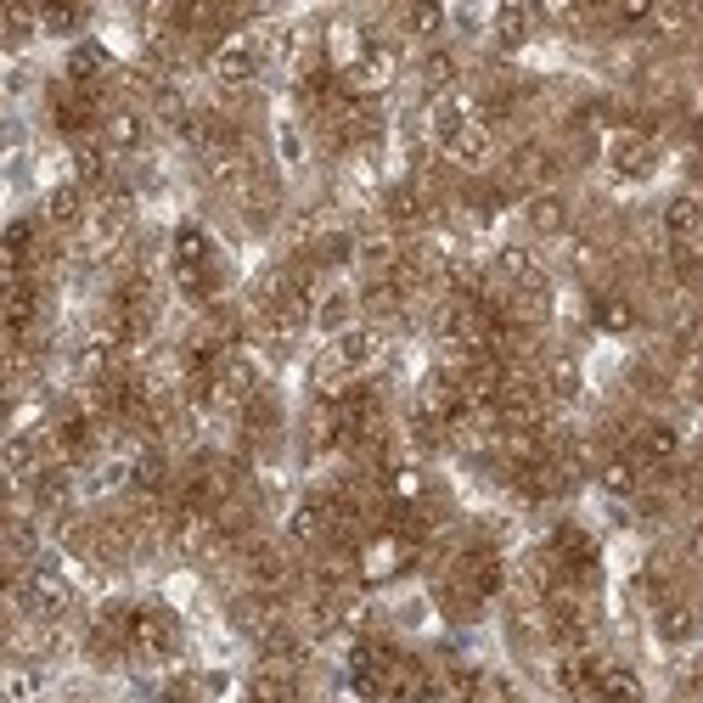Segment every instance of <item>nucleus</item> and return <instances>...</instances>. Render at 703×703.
<instances>
[{
  "mask_svg": "<svg viewBox=\"0 0 703 703\" xmlns=\"http://www.w3.org/2000/svg\"><path fill=\"white\" fill-rule=\"evenodd\" d=\"M411 552H417V541L411 535H400V529H389V535H377L371 546H360V557H355V568H360V580H395V574L411 563Z\"/></svg>",
  "mask_w": 703,
  "mask_h": 703,
  "instance_id": "obj_1",
  "label": "nucleus"
},
{
  "mask_svg": "<svg viewBox=\"0 0 703 703\" xmlns=\"http://www.w3.org/2000/svg\"><path fill=\"white\" fill-rule=\"evenodd\" d=\"M209 69H214L220 85H248L253 74H260V40H248V34L220 40L214 56H209Z\"/></svg>",
  "mask_w": 703,
  "mask_h": 703,
  "instance_id": "obj_2",
  "label": "nucleus"
},
{
  "mask_svg": "<svg viewBox=\"0 0 703 703\" xmlns=\"http://www.w3.org/2000/svg\"><path fill=\"white\" fill-rule=\"evenodd\" d=\"M175 642H180V630L164 608H130V648L136 653L164 659V653H175Z\"/></svg>",
  "mask_w": 703,
  "mask_h": 703,
  "instance_id": "obj_3",
  "label": "nucleus"
},
{
  "mask_svg": "<svg viewBox=\"0 0 703 703\" xmlns=\"http://www.w3.org/2000/svg\"><path fill=\"white\" fill-rule=\"evenodd\" d=\"M664 225H670V237L681 242V248H703V198H675L670 209H664Z\"/></svg>",
  "mask_w": 703,
  "mask_h": 703,
  "instance_id": "obj_4",
  "label": "nucleus"
},
{
  "mask_svg": "<svg viewBox=\"0 0 703 703\" xmlns=\"http://www.w3.org/2000/svg\"><path fill=\"white\" fill-rule=\"evenodd\" d=\"M23 602H29V613H62L69 608V586L56 580V574H45V568H34L29 580H23Z\"/></svg>",
  "mask_w": 703,
  "mask_h": 703,
  "instance_id": "obj_5",
  "label": "nucleus"
},
{
  "mask_svg": "<svg viewBox=\"0 0 703 703\" xmlns=\"http://www.w3.org/2000/svg\"><path fill=\"white\" fill-rule=\"evenodd\" d=\"M675 451H681V439H675V428H642L636 433V468H670L675 462Z\"/></svg>",
  "mask_w": 703,
  "mask_h": 703,
  "instance_id": "obj_6",
  "label": "nucleus"
},
{
  "mask_svg": "<svg viewBox=\"0 0 703 703\" xmlns=\"http://www.w3.org/2000/svg\"><path fill=\"white\" fill-rule=\"evenodd\" d=\"M45 220H51L56 231H74V225L85 220V191H80V186H56L51 198H45Z\"/></svg>",
  "mask_w": 703,
  "mask_h": 703,
  "instance_id": "obj_7",
  "label": "nucleus"
},
{
  "mask_svg": "<svg viewBox=\"0 0 703 703\" xmlns=\"http://www.w3.org/2000/svg\"><path fill=\"white\" fill-rule=\"evenodd\" d=\"M444 153H451L457 164H484V158H490V130H484L479 118H468L462 130H457L451 141H444Z\"/></svg>",
  "mask_w": 703,
  "mask_h": 703,
  "instance_id": "obj_8",
  "label": "nucleus"
},
{
  "mask_svg": "<svg viewBox=\"0 0 703 703\" xmlns=\"http://www.w3.org/2000/svg\"><path fill=\"white\" fill-rule=\"evenodd\" d=\"M602 703H642V681H636L625 664H602Z\"/></svg>",
  "mask_w": 703,
  "mask_h": 703,
  "instance_id": "obj_9",
  "label": "nucleus"
},
{
  "mask_svg": "<svg viewBox=\"0 0 703 703\" xmlns=\"http://www.w3.org/2000/svg\"><path fill=\"white\" fill-rule=\"evenodd\" d=\"M107 69V51L102 45H74L69 51V85H85L91 91V80Z\"/></svg>",
  "mask_w": 703,
  "mask_h": 703,
  "instance_id": "obj_10",
  "label": "nucleus"
},
{
  "mask_svg": "<svg viewBox=\"0 0 703 703\" xmlns=\"http://www.w3.org/2000/svg\"><path fill=\"white\" fill-rule=\"evenodd\" d=\"M613 164H619L625 175L653 169V141H648V136H619V141H613Z\"/></svg>",
  "mask_w": 703,
  "mask_h": 703,
  "instance_id": "obj_11",
  "label": "nucleus"
},
{
  "mask_svg": "<svg viewBox=\"0 0 703 703\" xmlns=\"http://www.w3.org/2000/svg\"><path fill=\"white\" fill-rule=\"evenodd\" d=\"M692 625H697V613H692L686 602H664V608H659V630H664V642H686Z\"/></svg>",
  "mask_w": 703,
  "mask_h": 703,
  "instance_id": "obj_12",
  "label": "nucleus"
},
{
  "mask_svg": "<svg viewBox=\"0 0 703 703\" xmlns=\"http://www.w3.org/2000/svg\"><path fill=\"white\" fill-rule=\"evenodd\" d=\"M602 484H608L613 495H636V484H642V468H636V457H613V462L602 468Z\"/></svg>",
  "mask_w": 703,
  "mask_h": 703,
  "instance_id": "obj_13",
  "label": "nucleus"
},
{
  "mask_svg": "<svg viewBox=\"0 0 703 703\" xmlns=\"http://www.w3.org/2000/svg\"><path fill=\"white\" fill-rule=\"evenodd\" d=\"M529 23H535V18H529L524 7H501V12H495V40H501V45H518V40L529 34Z\"/></svg>",
  "mask_w": 703,
  "mask_h": 703,
  "instance_id": "obj_14",
  "label": "nucleus"
},
{
  "mask_svg": "<svg viewBox=\"0 0 703 703\" xmlns=\"http://www.w3.org/2000/svg\"><path fill=\"white\" fill-rule=\"evenodd\" d=\"M422 80H428L433 91H444V85L457 80V56H451V51H428V62H422Z\"/></svg>",
  "mask_w": 703,
  "mask_h": 703,
  "instance_id": "obj_15",
  "label": "nucleus"
},
{
  "mask_svg": "<svg viewBox=\"0 0 703 703\" xmlns=\"http://www.w3.org/2000/svg\"><path fill=\"white\" fill-rule=\"evenodd\" d=\"M107 141H113V147H136V141H141V118H136V113H113V118H107Z\"/></svg>",
  "mask_w": 703,
  "mask_h": 703,
  "instance_id": "obj_16",
  "label": "nucleus"
},
{
  "mask_svg": "<svg viewBox=\"0 0 703 703\" xmlns=\"http://www.w3.org/2000/svg\"><path fill=\"white\" fill-rule=\"evenodd\" d=\"M74 164H80L85 180H102V175H107V153H102L96 141H80V147H74Z\"/></svg>",
  "mask_w": 703,
  "mask_h": 703,
  "instance_id": "obj_17",
  "label": "nucleus"
},
{
  "mask_svg": "<svg viewBox=\"0 0 703 703\" xmlns=\"http://www.w3.org/2000/svg\"><path fill=\"white\" fill-rule=\"evenodd\" d=\"M529 225L535 231H563V203L557 198H535L529 203Z\"/></svg>",
  "mask_w": 703,
  "mask_h": 703,
  "instance_id": "obj_18",
  "label": "nucleus"
},
{
  "mask_svg": "<svg viewBox=\"0 0 703 703\" xmlns=\"http://www.w3.org/2000/svg\"><path fill=\"white\" fill-rule=\"evenodd\" d=\"M80 7H45L40 12V29H51V34H69V29H80Z\"/></svg>",
  "mask_w": 703,
  "mask_h": 703,
  "instance_id": "obj_19",
  "label": "nucleus"
},
{
  "mask_svg": "<svg viewBox=\"0 0 703 703\" xmlns=\"http://www.w3.org/2000/svg\"><path fill=\"white\" fill-rule=\"evenodd\" d=\"M439 23H444V18H439L433 7H411V12H400V29H406V34H433Z\"/></svg>",
  "mask_w": 703,
  "mask_h": 703,
  "instance_id": "obj_20",
  "label": "nucleus"
},
{
  "mask_svg": "<svg viewBox=\"0 0 703 703\" xmlns=\"http://www.w3.org/2000/svg\"><path fill=\"white\" fill-rule=\"evenodd\" d=\"M630 322H636L630 304H619V298H613V304H602V327H608V333H625Z\"/></svg>",
  "mask_w": 703,
  "mask_h": 703,
  "instance_id": "obj_21",
  "label": "nucleus"
},
{
  "mask_svg": "<svg viewBox=\"0 0 703 703\" xmlns=\"http://www.w3.org/2000/svg\"><path fill=\"white\" fill-rule=\"evenodd\" d=\"M322 322H327V327H344V322H349V298H344V293L322 304Z\"/></svg>",
  "mask_w": 703,
  "mask_h": 703,
  "instance_id": "obj_22",
  "label": "nucleus"
},
{
  "mask_svg": "<svg viewBox=\"0 0 703 703\" xmlns=\"http://www.w3.org/2000/svg\"><path fill=\"white\" fill-rule=\"evenodd\" d=\"M692 557H697V563H703V529H697V535H692Z\"/></svg>",
  "mask_w": 703,
  "mask_h": 703,
  "instance_id": "obj_23",
  "label": "nucleus"
}]
</instances>
